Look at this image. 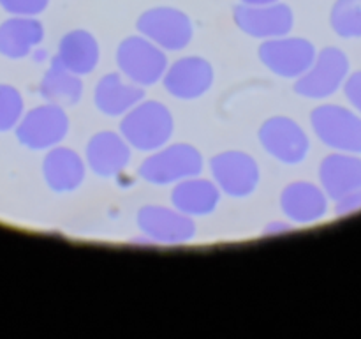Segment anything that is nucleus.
<instances>
[{
    "label": "nucleus",
    "mask_w": 361,
    "mask_h": 339,
    "mask_svg": "<svg viewBox=\"0 0 361 339\" xmlns=\"http://www.w3.org/2000/svg\"><path fill=\"white\" fill-rule=\"evenodd\" d=\"M143 97V92L134 85H127L118 74H108L102 78L95 90V102L108 115H120Z\"/></svg>",
    "instance_id": "4468645a"
},
{
    "label": "nucleus",
    "mask_w": 361,
    "mask_h": 339,
    "mask_svg": "<svg viewBox=\"0 0 361 339\" xmlns=\"http://www.w3.org/2000/svg\"><path fill=\"white\" fill-rule=\"evenodd\" d=\"M99 60L95 39L85 30H74L62 39L59 62L71 73H90Z\"/></svg>",
    "instance_id": "9b49d317"
},
{
    "label": "nucleus",
    "mask_w": 361,
    "mask_h": 339,
    "mask_svg": "<svg viewBox=\"0 0 361 339\" xmlns=\"http://www.w3.org/2000/svg\"><path fill=\"white\" fill-rule=\"evenodd\" d=\"M201 170V155L189 145H175L152 155L141 166V175L150 182L166 184L194 175Z\"/></svg>",
    "instance_id": "7ed1b4c3"
},
{
    "label": "nucleus",
    "mask_w": 361,
    "mask_h": 339,
    "mask_svg": "<svg viewBox=\"0 0 361 339\" xmlns=\"http://www.w3.org/2000/svg\"><path fill=\"white\" fill-rule=\"evenodd\" d=\"M118 64L127 76L143 85L159 80L166 67L164 55L150 41L141 37H130L122 42L118 49Z\"/></svg>",
    "instance_id": "20e7f679"
},
{
    "label": "nucleus",
    "mask_w": 361,
    "mask_h": 339,
    "mask_svg": "<svg viewBox=\"0 0 361 339\" xmlns=\"http://www.w3.org/2000/svg\"><path fill=\"white\" fill-rule=\"evenodd\" d=\"M137 221L148 235L162 242H185L194 232L189 219L162 207L143 208Z\"/></svg>",
    "instance_id": "9d476101"
},
{
    "label": "nucleus",
    "mask_w": 361,
    "mask_h": 339,
    "mask_svg": "<svg viewBox=\"0 0 361 339\" xmlns=\"http://www.w3.org/2000/svg\"><path fill=\"white\" fill-rule=\"evenodd\" d=\"M88 161L95 173L113 175L127 165L129 148L116 134H97L88 145Z\"/></svg>",
    "instance_id": "f8f14e48"
},
{
    "label": "nucleus",
    "mask_w": 361,
    "mask_h": 339,
    "mask_svg": "<svg viewBox=\"0 0 361 339\" xmlns=\"http://www.w3.org/2000/svg\"><path fill=\"white\" fill-rule=\"evenodd\" d=\"M314 56L312 46L302 39H277L261 46V59L277 74L296 76L310 66Z\"/></svg>",
    "instance_id": "423d86ee"
},
{
    "label": "nucleus",
    "mask_w": 361,
    "mask_h": 339,
    "mask_svg": "<svg viewBox=\"0 0 361 339\" xmlns=\"http://www.w3.org/2000/svg\"><path fill=\"white\" fill-rule=\"evenodd\" d=\"M282 207L289 218L296 221H312L324 214V200L316 187L309 184H293L284 191Z\"/></svg>",
    "instance_id": "2eb2a0df"
},
{
    "label": "nucleus",
    "mask_w": 361,
    "mask_h": 339,
    "mask_svg": "<svg viewBox=\"0 0 361 339\" xmlns=\"http://www.w3.org/2000/svg\"><path fill=\"white\" fill-rule=\"evenodd\" d=\"M137 27L147 37L162 48L178 49L189 42L192 35L190 21L182 11L173 7H155L137 20Z\"/></svg>",
    "instance_id": "f03ea898"
},
{
    "label": "nucleus",
    "mask_w": 361,
    "mask_h": 339,
    "mask_svg": "<svg viewBox=\"0 0 361 339\" xmlns=\"http://www.w3.org/2000/svg\"><path fill=\"white\" fill-rule=\"evenodd\" d=\"M44 94L49 101L60 102V105H74L81 94V83L74 73L62 66L56 60L53 62L51 71L46 76Z\"/></svg>",
    "instance_id": "a211bd4d"
},
{
    "label": "nucleus",
    "mask_w": 361,
    "mask_h": 339,
    "mask_svg": "<svg viewBox=\"0 0 361 339\" xmlns=\"http://www.w3.org/2000/svg\"><path fill=\"white\" fill-rule=\"evenodd\" d=\"M212 166H214L215 179L222 189L235 196L250 193L257 182L256 162L240 152L217 155L212 161Z\"/></svg>",
    "instance_id": "6e6552de"
},
{
    "label": "nucleus",
    "mask_w": 361,
    "mask_h": 339,
    "mask_svg": "<svg viewBox=\"0 0 361 339\" xmlns=\"http://www.w3.org/2000/svg\"><path fill=\"white\" fill-rule=\"evenodd\" d=\"M235 20L247 34L267 37L289 32L293 13L288 6L277 2L267 6H240L235 9Z\"/></svg>",
    "instance_id": "39448f33"
},
{
    "label": "nucleus",
    "mask_w": 361,
    "mask_h": 339,
    "mask_svg": "<svg viewBox=\"0 0 361 339\" xmlns=\"http://www.w3.org/2000/svg\"><path fill=\"white\" fill-rule=\"evenodd\" d=\"M245 6H267V4H275L277 0H242Z\"/></svg>",
    "instance_id": "aec40b11"
},
{
    "label": "nucleus",
    "mask_w": 361,
    "mask_h": 339,
    "mask_svg": "<svg viewBox=\"0 0 361 339\" xmlns=\"http://www.w3.org/2000/svg\"><path fill=\"white\" fill-rule=\"evenodd\" d=\"M67 131V119L63 112L55 106L49 108H39L30 115L28 122H25L23 133L25 140L34 147H46V145L56 143Z\"/></svg>",
    "instance_id": "ddd939ff"
},
{
    "label": "nucleus",
    "mask_w": 361,
    "mask_h": 339,
    "mask_svg": "<svg viewBox=\"0 0 361 339\" xmlns=\"http://www.w3.org/2000/svg\"><path fill=\"white\" fill-rule=\"evenodd\" d=\"M164 83L166 88L176 97H197L210 87L212 67L201 59H183L169 69Z\"/></svg>",
    "instance_id": "1a4fd4ad"
},
{
    "label": "nucleus",
    "mask_w": 361,
    "mask_h": 339,
    "mask_svg": "<svg viewBox=\"0 0 361 339\" xmlns=\"http://www.w3.org/2000/svg\"><path fill=\"white\" fill-rule=\"evenodd\" d=\"M2 4L14 13L35 14L44 9L48 0H2Z\"/></svg>",
    "instance_id": "6ab92c4d"
},
{
    "label": "nucleus",
    "mask_w": 361,
    "mask_h": 339,
    "mask_svg": "<svg viewBox=\"0 0 361 339\" xmlns=\"http://www.w3.org/2000/svg\"><path fill=\"white\" fill-rule=\"evenodd\" d=\"M83 162L73 150L60 148L46 159V177L55 189H74L83 179Z\"/></svg>",
    "instance_id": "dca6fc26"
},
{
    "label": "nucleus",
    "mask_w": 361,
    "mask_h": 339,
    "mask_svg": "<svg viewBox=\"0 0 361 339\" xmlns=\"http://www.w3.org/2000/svg\"><path fill=\"white\" fill-rule=\"evenodd\" d=\"M261 141L268 152L286 162L302 161L307 152V138L298 124L289 119H271L261 129Z\"/></svg>",
    "instance_id": "0eeeda50"
},
{
    "label": "nucleus",
    "mask_w": 361,
    "mask_h": 339,
    "mask_svg": "<svg viewBox=\"0 0 361 339\" xmlns=\"http://www.w3.org/2000/svg\"><path fill=\"white\" fill-rule=\"evenodd\" d=\"M217 189L207 180H189L176 186L173 201L187 214H207L217 203Z\"/></svg>",
    "instance_id": "f3484780"
},
{
    "label": "nucleus",
    "mask_w": 361,
    "mask_h": 339,
    "mask_svg": "<svg viewBox=\"0 0 361 339\" xmlns=\"http://www.w3.org/2000/svg\"><path fill=\"white\" fill-rule=\"evenodd\" d=\"M171 115L159 102L137 106L123 119L122 133L134 147L150 150L164 143L171 134Z\"/></svg>",
    "instance_id": "f257e3e1"
}]
</instances>
